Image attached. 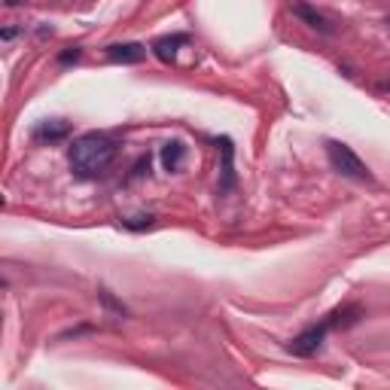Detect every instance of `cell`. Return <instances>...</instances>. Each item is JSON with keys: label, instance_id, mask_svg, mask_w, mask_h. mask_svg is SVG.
Wrapping results in <instances>:
<instances>
[{"label": "cell", "instance_id": "5", "mask_svg": "<svg viewBox=\"0 0 390 390\" xmlns=\"http://www.w3.org/2000/svg\"><path fill=\"white\" fill-rule=\"evenodd\" d=\"M107 58L116 61V65H138V61L147 58V46H140V43H113V46H107Z\"/></svg>", "mask_w": 390, "mask_h": 390}, {"label": "cell", "instance_id": "9", "mask_svg": "<svg viewBox=\"0 0 390 390\" xmlns=\"http://www.w3.org/2000/svg\"><path fill=\"white\" fill-rule=\"evenodd\" d=\"M219 150H223V186H219V193H229V189L235 186V171H232V140L223 138L219 140Z\"/></svg>", "mask_w": 390, "mask_h": 390}, {"label": "cell", "instance_id": "13", "mask_svg": "<svg viewBox=\"0 0 390 390\" xmlns=\"http://www.w3.org/2000/svg\"><path fill=\"white\" fill-rule=\"evenodd\" d=\"M19 31H22V28H6V31H3V40H12Z\"/></svg>", "mask_w": 390, "mask_h": 390}, {"label": "cell", "instance_id": "1", "mask_svg": "<svg viewBox=\"0 0 390 390\" xmlns=\"http://www.w3.org/2000/svg\"><path fill=\"white\" fill-rule=\"evenodd\" d=\"M116 155H119L116 140L107 138V134L89 131L83 138H76L74 147H70V168L83 180H95V177H101L116 162Z\"/></svg>", "mask_w": 390, "mask_h": 390}, {"label": "cell", "instance_id": "8", "mask_svg": "<svg viewBox=\"0 0 390 390\" xmlns=\"http://www.w3.org/2000/svg\"><path fill=\"white\" fill-rule=\"evenodd\" d=\"M183 43H186L183 34H177V37H162V40H155L153 43V52H155V58L159 61H174L177 46H183Z\"/></svg>", "mask_w": 390, "mask_h": 390}, {"label": "cell", "instance_id": "14", "mask_svg": "<svg viewBox=\"0 0 390 390\" xmlns=\"http://www.w3.org/2000/svg\"><path fill=\"white\" fill-rule=\"evenodd\" d=\"M387 25H390V16H387Z\"/></svg>", "mask_w": 390, "mask_h": 390}, {"label": "cell", "instance_id": "4", "mask_svg": "<svg viewBox=\"0 0 390 390\" xmlns=\"http://www.w3.org/2000/svg\"><path fill=\"white\" fill-rule=\"evenodd\" d=\"M290 12H293L296 19H302V22L308 25V28H314L317 34H326V37H329V34H336L332 22L323 16V12H317L314 6H308V3H293V6H290Z\"/></svg>", "mask_w": 390, "mask_h": 390}, {"label": "cell", "instance_id": "10", "mask_svg": "<svg viewBox=\"0 0 390 390\" xmlns=\"http://www.w3.org/2000/svg\"><path fill=\"white\" fill-rule=\"evenodd\" d=\"M98 296H101L104 308H110L116 317H125V314H129V308H125L122 302H116V299H113V296H110V290H101V293H98Z\"/></svg>", "mask_w": 390, "mask_h": 390}, {"label": "cell", "instance_id": "3", "mask_svg": "<svg viewBox=\"0 0 390 390\" xmlns=\"http://www.w3.org/2000/svg\"><path fill=\"white\" fill-rule=\"evenodd\" d=\"M329 326H332L329 321H323V323H314V326H308V329H302L299 336L287 345V351L296 354V357H311V354H317L323 347V342H326Z\"/></svg>", "mask_w": 390, "mask_h": 390}, {"label": "cell", "instance_id": "7", "mask_svg": "<svg viewBox=\"0 0 390 390\" xmlns=\"http://www.w3.org/2000/svg\"><path fill=\"white\" fill-rule=\"evenodd\" d=\"M183 159H186V147L180 140H168L165 150H162V162H165V171H180Z\"/></svg>", "mask_w": 390, "mask_h": 390}, {"label": "cell", "instance_id": "6", "mask_svg": "<svg viewBox=\"0 0 390 390\" xmlns=\"http://www.w3.org/2000/svg\"><path fill=\"white\" fill-rule=\"evenodd\" d=\"M70 134V125L61 122V119H52V122H43L37 131H34V138L37 140H46V144H58V140H65Z\"/></svg>", "mask_w": 390, "mask_h": 390}, {"label": "cell", "instance_id": "11", "mask_svg": "<svg viewBox=\"0 0 390 390\" xmlns=\"http://www.w3.org/2000/svg\"><path fill=\"white\" fill-rule=\"evenodd\" d=\"M153 223H155V217H153V214H147V217H134V219H122L125 229H134V232H138V229H150Z\"/></svg>", "mask_w": 390, "mask_h": 390}, {"label": "cell", "instance_id": "12", "mask_svg": "<svg viewBox=\"0 0 390 390\" xmlns=\"http://www.w3.org/2000/svg\"><path fill=\"white\" fill-rule=\"evenodd\" d=\"M80 55H83V49H80V46H70L67 52H61V55H58V61H61V65H70V61H76Z\"/></svg>", "mask_w": 390, "mask_h": 390}, {"label": "cell", "instance_id": "2", "mask_svg": "<svg viewBox=\"0 0 390 390\" xmlns=\"http://www.w3.org/2000/svg\"><path fill=\"white\" fill-rule=\"evenodd\" d=\"M326 159H329L332 171H338L342 177H351V180H360V183L372 180L366 162L360 159L347 144H342V140H329V144H326Z\"/></svg>", "mask_w": 390, "mask_h": 390}]
</instances>
